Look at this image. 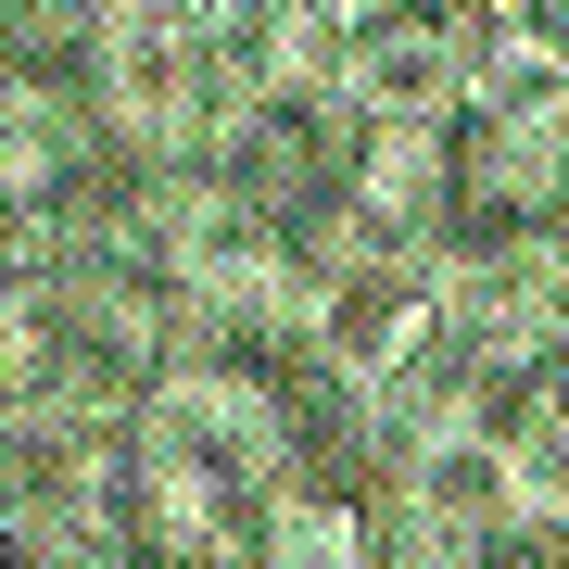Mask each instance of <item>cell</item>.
Returning <instances> with one entry per match:
<instances>
[{
  "mask_svg": "<svg viewBox=\"0 0 569 569\" xmlns=\"http://www.w3.org/2000/svg\"><path fill=\"white\" fill-rule=\"evenodd\" d=\"M127 26H203V0H127Z\"/></svg>",
  "mask_w": 569,
  "mask_h": 569,
  "instance_id": "obj_10",
  "label": "cell"
},
{
  "mask_svg": "<svg viewBox=\"0 0 569 569\" xmlns=\"http://www.w3.org/2000/svg\"><path fill=\"white\" fill-rule=\"evenodd\" d=\"M13 329H26V266L0 253V367H13Z\"/></svg>",
  "mask_w": 569,
  "mask_h": 569,
  "instance_id": "obj_9",
  "label": "cell"
},
{
  "mask_svg": "<svg viewBox=\"0 0 569 569\" xmlns=\"http://www.w3.org/2000/svg\"><path fill=\"white\" fill-rule=\"evenodd\" d=\"M0 557H26V569H152L127 418L0 406Z\"/></svg>",
  "mask_w": 569,
  "mask_h": 569,
  "instance_id": "obj_3",
  "label": "cell"
},
{
  "mask_svg": "<svg viewBox=\"0 0 569 569\" xmlns=\"http://www.w3.org/2000/svg\"><path fill=\"white\" fill-rule=\"evenodd\" d=\"M140 443V519H152V569H253L305 507V443L253 380L216 367H164L127 418Z\"/></svg>",
  "mask_w": 569,
  "mask_h": 569,
  "instance_id": "obj_1",
  "label": "cell"
},
{
  "mask_svg": "<svg viewBox=\"0 0 569 569\" xmlns=\"http://www.w3.org/2000/svg\"><path fill=\"white\" fill-rule=\"evenodd\" d=\"M493 430H507L519 507H531V519H545L557 545H569V355H557V367H545V380H531V392H519V406L493 418Z\"/></svg>",
  "mask_w": 569,
  "mask_h": 569,
  "instance_id": "obj_5",
  "label": "cell"
},
{
  "mask_svg": "<svg viewBox=\"0 0 569 569\" xmlns=\"http://www.w3.org/2000/svg\"><path fill=\"white\" fill-rule=\"evenodd\" d=\"M329 13H342V0H203V39L241 63L253 89H279V77H305V51L329 39Z\"/></svg>",
  "mask_w": 569,
  "mask_h": 569,
  "instance_id": "obj_6",
  "label": "cell"
},
{
  "mask_svg": "<svg viewBox=\"0 0 569 569\" xmlns=\"http://www.w3.org/2000/svg\"><path fill=\"white\" fill-rule=\"evenodd\" d=\"M493 13V51L545 63V77H569V0H481Z\"/></svg>",
  "mask_w": 569,
  "mask_h": 569,
  "instance_id": "obj_8",
  "label": "cell"
},
{
  "mask_svg": "<svg viewBox=\"0 0 569 569\" xmlns=\"http://www.w3.org/2000/svg\"><path fill=\"white\" fill-rule=\"evenodd\" d=\"M430 190H443V279L507 253H569V77L493 51L468 102L430 127Z\"/></svg>",
  "mask_w": 569,
  "mask_h": 569,
  "instance_id": "obj_2",
  "label": "cell"
},
{
  "mask_svg": "<svg viewBox=\"0 0 569 569\" xmlns=\"http://www.w3.org/2000/svg\"><path fill=\"white\" fill-rule=\"evenodd\" d=\"M481 63H493L481 0H342L329 39L305 51V89H329L355 127H443Z\"/></svg>",
  "mask_w": 569,
  "mask_h": 569,
  "instance_id": "obj_4",
  "label": "cell"
},
{
  "mask_svg": "<svg viewBox=\"0 0 569 569\" xmlns=\"http://www.w3.org/2000/svg\"><path fill=\"white\" fill-rule=\"evenodd\" d=\"M253 569H392V557H380V507H367V493H305L291 531H279Z\"/></svg>",
  "mask_w": 569,
  "mask_h": 569,
  "instance_id": "obj_7",
  "label": "cell"
}]
</instances>
